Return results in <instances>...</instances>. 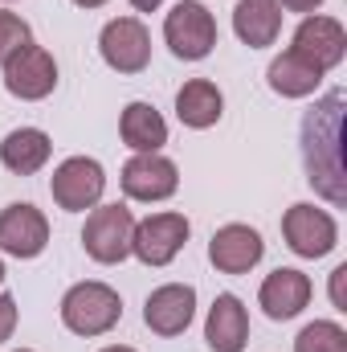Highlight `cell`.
Masks as SVG:
<instances>
[{
	"label": "cell",
	"instance_id": "f1b7e54d",
	"mask_svg": "<svg viewBox=\"0 0 347 352\" xmlns=\"http://www.w3.org/2000/svg\"><path fill=\"white\" fill-rule=\"evenodd\" d=\"M102 352H135V349H127V344H110V349H102Z\"/></svg>",
	"mask_w": 347,
	"mask_h": 352
},
{
	"label": "cell",
	"instance_id": "83f0119b",
	"mask_svg": "<svg viewBox=\"0 0 347 352\" xmlns=\"http://www.w3.org/2000/svg\"><path fill=\"white\" fill-rule=\"evenodd\" d=\"M74 4H78V8H102L106 0H74Z\"/></svg>",
	"mask_w": 347,
	"mask_h": 352
},
{
	"label": "cell",
	"instance_id": "277c9868",
	"mask_svg": "<svg viewBox=\"0 0 347 352\" xmlns=\"http://www.w3.org/2000/svg\"><path fill=\"white\" fill-rule=\"evenodd\" d=\"M164 41L172 45L176 58L200 62L217 45V21H213V12L200 0H180L172 12L164 16Z\"/></svg>",
	"mask_w": 347,
	"mask_h": 352
},
{
	"label": "cell",
	"instance_id": "ac0fdd59",
	"mask_svg": "<svg viewBox=\"0 0 347 352\" xmlns=\"http://www.w3.org/2000/svg\"><path fill=\"white\" fill-rule=\"evenodd\" d=\"M49 152H53V144H49V135L41 127H16L0 144V164L16 176H33L45 168Z\"/></svg>",
	"mask_w": 347,
	"mask_h": 352
},
{
	"label": "cell",
	"instance_id": "4dcf8cb0",
	"mask_svg": "<svg viewBox=\"0 0 347 352\" xmlns=\"http://www.w3.org/2000/svg\"><path fill=\"white\" fill-rule=\"evenodd\" d=\"M16 352H29V349H16Z\"/></svg>",
	"mask_w": 347,
	"mask_h": 352
},
{
	"label": "cell",
	"instance_id": "3957f363",
	"mask_svg": "<svg viewBox=\"0 0 347 352\" xmlns=\"http://www.w3.org/2000/svg\"><path fill=\"white\" fill-rule=\"evenodd\" d=\"M131 234H135V217L127 205H94V213L86 217L82 230V246L94 263L115 266L131 254Z\"/></svg>",
	"mask_w": 347,
	"mask_h": 352
},
{
	"label": "cell",
	"instance_id": "d6986e66",
	"mask_svg": "<svg viewBox=\"0 0 347 352\" xmlns=\"http://www.w3.org/2000/svg\"><path fill=\"white\" fill-rule=\"evenodd\" d=\"M221 111H225V98H221L217 82H208V78H192V82H184L176 90V115L192 131L213 127L221 119Z\"/></svg>",
	"mask_w": 347,
	"mask_h": 352
},
{
	"label": "cell",
	"instance_id": "30bf717a",
	"mask_svg": "<svg viewBox=\"0 0 347 352\" xmlns=\"http://www.w3.org/2000/svg\"><path fill=\"white\" fill-rule=\"evenodd\" d=\"M290 54H298L302 62H311L315 70H335L347 54V33L335 16H302V25L294 29V41H290Z\"/></svg>",
	"mask_w": 347,
	"mask_h": 352
},
{
	"label": "cell",
	"instance_id": "603a6c76",
	"mask_svg": "<svg viewBox=\"0 0 347 352\" xmlns=\"http://www.w3.org/2000/svg\"><path fill=\"white\" fill-rule=\"evenodd\" d=\"M29 41H33L29 21H25V16H16V12H0V66H4L21 45H29Z\"/></svg>",
	"mask_w": 347,
	"mask_h": 352
},
{
	"label": "cell",
	"instance_id": "ffe728a7",
	"mask_svg": "<svg viewBox=\"0 0 347 352\" xmlns=\"http://www.w3.org/2000/svg\"><path fill=\"white\" fill-rule=\"evenodd\" d=\"M119 135L135 152H160L168 144V123L152 102H131L119 119Z\"/></svg>",
	"mask_w": 347,
	"mask_h": 352
},
{
	"label": "cell",
	"instance_id": "5b68a950",
	"mask_svg": "<svg viewBox=\"0 0 347 352\" xmlns=\"http://www.w3.org/2000/svg\"><path fill=\"white\" fill-rule=\"evenodd\" d=\"M98 54L119 74H143L152 62V33L139 16H115L98 33Z\"/></svg>",
	"mask_w": 347,
	"mask_h": 352
},
{
	"label": "cell",
	"instance_id": "2e32d148",
	"mask_svg": "<svg viewBox=\"0 0 347 352\" xmlns=\"http://www.w3.org/2000/svg\"><path fill=\"white\" fill-rule=\"evenodd\" d=\"M204 340L213 352H241L250 340V316L237 295H217L204 320Z\"/></svg>",
	"mask_w": 347,
	"mask_h": 352
},
{
	"label": "cell",
	"instance_id": "8fae6325",
	"mask_svg": "<svg viewBox=\"0 0 347 352\" xmlns=\"http://www.w3.org/2000/svg\"><path fill=\"white\" fill-rule=\"evenodd\" d=\"M180 188V168L160 152H139L123 164V192L131 201H168Z\"/></svg>",
	"mask_w": 347,
	"mask_h": 352
},
{
	"label": "cell",
	"instance_id": "52a82bcc",
	"mask_svg": "<svg viewBox=\"0 0 347 352\" xmlns=\"http://www.w3.org/2000/svg\"><path fill=\"white\" fill-rule=\"evenodd\" d=\"M192 226L184 213H152L143 221H135V234H131V254L143 266H168L184 250Z\"/></svg>",
	"mask_w": 347,
	"mask_h": 352
},
{
	"label": "cell",
	"instance_id": "6da1fadb",
	"mask_svg": "<svg viewBox=\"0 0 347 352\" xmlns=\"http://www.w3.org/2000/svg\"><path fill=\"white\" fill-rule=\"evenodd\" d=\"M344 94L331 90L319 107L307 111L302 119V160H307V180L331 201H347V176H344Z\"/></svg>",
	"mask_w": 347,
	"mask_h": 352
},
{
	"label": "cell",
	"instance_id": "7a4b0ae2",
	"mask_svg": "<svg viewBox=\"0 0 347 352\" xmlns=\"http://www.w3.org/2000/svg\"><path fill=\"white\" fill-rule=\"evenodd\" d=\"M123 320V299L106 283H78L62 299V324L74 336H106Z\"/></svg>",
	"mask_w": 347,
	"mask_h": 352
},
{
	"label": "cell",
	"instance_id": "44dd1931",
	"mask_svg": "<svg viewBox=\"0 0 347 352\" xmlns=\"http://www.w3.org/2000/svg\"><path fill=\"white\" fill-rule=\"evenodd\" d=\"M265 78H270V87L278 90L282 98H307V94H315L319 82H323V70H315L311 62H302L298 54H282V58H274L270 62V70H265Z\"/></svg>",
	"mask_w": 347,
	"mask_h": 352
},
{
	"label": "cell",
	"instance_id": "f546056e",
	"mask_svg": "<svg viewBox=\"0 0 347 352\" xmlns=\"http://www.w3.org/2000/svg\"><path fill=\"white\" fill-rule=\"evenodd\" d=\"M0 283H4V263H0Z\"/></svg>",
	"mask_w": 347,
	"mask_h": 352
},
{
	"label": "cell",
	"instance_id": "4fadbf2b",
	"mask_svg": "<svg viewBox=\"0 0 347 352\" xmlns=\"http://www.w3.org/2000/svg\"><path fill=\"white\" fill-rule=\"evenodd\" d=\"M49 246V221L41 209L16 201L0 213V250L12 258H37Z\"/></svg>",
	"mask_w": 347,
	"mask_h": 352
},
{
	"label": "cell",
	"instance_id": "ba28073f",
	"mask_svg": "<svg viewBox=\"0 0 347 352\" xmlns=\"http://www.w3.org/2000/svg\"><path fill=\"white\" fill-rule=\"evenodd\" d=\"M282 238L298 258H323L339 242V226L327 209L315 205H290L282 213Z\"/></svg>",
	"mask_w": 347,
	"mask_h": 352
},
{
	"label": "cell",
	"instance_id": "e0dca14e",
	"mask_svg": "<svg viewBox=\"0 0 347 352\" xmlns=\"http://www.w3.org/2000/svg\"><path fill=\"white\" fill-rule=\"evenodd\" d=\"M233 33L250 50L274 45L278 33H282V8H278V0H237V8H233Z\"/></svg>",
	"mask_w": 347,
	"mask_h": 352
},
{
	"label": "cell",
	"instance_id": "4316f807",
	"mask_svg": "<svg viewBox=\"0 0 347 352\" xmlns=\"http://www.w3.org/2000/svg\"><path fill=\"white\" fill-rule=\"evenodd\" d=\"M160 4H164V0H131V8H135V12H156Z\"/></svg>",
	"mask_w": 347,
	"mask_h": 352
},
{
	"label": "cell",
	"instance_id": "9a60e30c",
	"mask_svg": "<svg viewBox=\"0 0 347 352\" xmlns=\"http://www.w3.org/2000/svg\"><path fill=\"white\" fill-rule=\"evenodd\" d=\"M311 291L315 287H311V278L302 270L278 266L274 274H265V283H261V291H258V303L270 320H294L311 303Z\"/></svg>",
	"mask_w": 347,
	"mask_h": 352
},
{
	"label": "cell",
	"instance_id": "d4e9b609",
	"mask_svg": "<svg viewBox=\"0 0 347 352\" xmlns=\"http://www.w3.org/2000/svg\"><path fill=\"white\" fill-rule=\"evenodd\" d=\"M319 4H323V0H278V8H286V12H307V16H311Z\"/></svg>",
	"mask_w": 347,
	"mask_h": 352
},
{
	"label": "cell",
	"instance_id": "9c48e42d",
	"mask_svg": "<svg viewBox=\"0 0 347 352\" xmlns=\"http://www.w3.org/2000/svg\"><path fill=\"white\" fill-rule=\"evenodd\" d=\"M58 87V62L49 50L41 45H21L8 62H4V90L12 98H25V102H37L45 94H53Z\"/></svg>",
	"mask_w": 347,
	"mask_h": 352
},
{
	"label": "cell",
	"instance_id": "484cf974",
	"mask_svg": "<svg viewBox=\"0 0 347 352\" xmlns=\"http://www.w3.org/2000/svg\"><path fill=\"white\" fill-rule=\"evenodd\" d=\"M344 274H347V266H335V274H331V299H335V307H344Z\"/></svg>",
	"mask_w": 347,
	"mask_h": 352
},
{
	"label": "cell",
	"instance_id": "7c38bea8",
	"mask_svg": "<svg viewBox=\"0 0 347 352\" xmlns=\"http://www.w3.org/2000/svg\"><path fill=\"white\" fill-rule=\"evenodd\" d=\"M192 316H196V287L192 283H164L143 303V324L156 336H180V332H188Z\"/></svg>",
	"mask_w": 347,
	"mask_h": 352
},
{
	"label": "cell",
	"instance_id": "7402d4cb",
	"mask_svg": "<svg viewBox=\"0 0 347 352\" xmlns=\"http://www.w3.org/2000/svg\"><path fill=\"white\" fill-rule=\"evenodd\" d=\"M294 352H347V332L335 320H315L294 336Z\"/></svg>",
	"mask_w": 347,
	"mask_h": 352
},
{
	"label": "cell",
	"instance_id": "8992f818",
	"mask_svg": "<svg viewBox=\"0 0 347 352\" xmlns=\"http://www.w3.org/2000/svg\"><path fill=\"white\" fill-rule=\"evenodd\" d=\"M102 188H106V173L90 156H70V160H62L53 168V176H49V192H53L58 209H66V213H86V209H94L102 201Z\"/></svg>",
	"mask_w": 347,
	"mask_h": 352
},
{
	"label": "cell",
	"instance_id": "5bb4252c",
	"mask_svg": "<svg viewBox=\"0 0 347 352\" xmlns=\"http://www.w3.org/2000/svg\"><path fill=\"white\" fill-rule=\"evenodd\" d=\"M261 254H265L261 234L250 230V226H237V221L221 226L213 234V242H208V263L221 274H246V270H254L261 263Z\"/></svg>",
	"mask_w": 347,
	"mask_h": 352
},
{
	"label": "cell",
	"instance_id": "cb8c5ba5",
	"mask_svg": "<svg viewBox=\"0 0 347 352\" xmlns=\"http://www.w3.org/2000/svg\"><path fill=\"white\" fill-rule=\"evenodd\" d=\"M12 328H16V299L12 295H0V344L12 336Z\"/></svg>",
	"mask_w": 347,
	"mask_h": 352
}]
</instances>
